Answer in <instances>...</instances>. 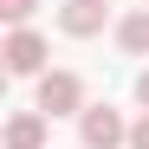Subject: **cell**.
<instances>
[{"label": "cell", "instance_id": "1", "mask_svg": "<svg viewBox=\"0 0 149 149\" xmlns=\"http://www.w3.org/2000/svg\"><path fill=\"white\" fill-rule=\"evenodd\" d=\"M71 110H91L84 104V78H78V71H45V78H39V117H71Z\"/></svg>", "mask_w": 149, "mask_h": 149}, {"label": "cell", "instance_id": "2", "mask_svg": "<svg viewBox=\"0 0 149 149\" xmlns=\"http://www.w3.org/2000/svg\"><path fill=\"white\" fill-rule=\"evenodd\" d=\"M0 58H7L13 78H33V71H45V39H39L33 26H13L7 45H0Z\"/></svg>", "mask_w": 149, "mask_h": 149}, {"label": "cell", "instance_id": "3", "mask_svg": "<svg viewBox=\"0 0 149 149\" xmlns=\"http://www.w3.org/2000/svg\"><path fill=\"white\" fill-rule=\"evenodd\" d=\"M78 136H84V149H117V143H130V123H123L110 104H91L78 117Z\"/></svg>", "mask_w": 149, "mask_h": 149}, {"label": "cell", "instance_id": "4", "mask_svg": "<svg viewBox=\"0 0 149 149\" xmlns=\"http://www.w3.org/2000/svg\"><path fill=\"white\" fill-rule=\"evenodd\" d=\"M58 26H65L71 39L104 33V0H65V7H58Z\"/></svg>", "mask_w": 149, "mask_h": 149}, {"label": "cell", "instance_id": "5", "mask_svg": "<svg viewBox=\"0 0 149 149\" xmlns=\"http://www.w3.org/2000/svg\"><path fill=\"white\" fill-rule=\"evenodd\" d=\"M7 149H45V117H39V110L13 117V123H7Z\"/></svg>", "mask_w": 149, "mask_h": 149}, {"label": "cell", "instance_id": "6", "mask_svg": "<svg viewBox=\"0 0 149 149\" xmlns=\"http://www.w3.org/2000/svg\"><path fill=\"white\" fill-rule=\"evenodd\" d=\"M117 45L123 52H149V7H136V13H123V26H117Z\"/></svg>", "mask_w": 149, "mask_h": 149}, {"label": "cell", "instance_id": "7", "mask_svg": "<svg viewBox=\"0 0 149 149\" xmlns=\"http://www.w3.org/2000/svg\"><path fill=\"white\" fill-rule=\"evenodd\" d=\"M33 7H39V0H0V19H13V26H26V19H33Z\"/></svg>", "mask_w": 149, "mask_h": 149}, {"label": "cell", "instance_id": "8", "mask_svg": "<svg viewBox=\"0 0 149 149\" xmlns=\"http://www.w3.org/2000/svg\"><path fill=\"white\" fill-rule=\"evenodd\" d=\"M130 149H149V117H136V123H130Z\"/></svg>", "mask_w": 149, "mask_h": 149}, {"label": "cell", "instance_id": "9", "mask_svg": "<svg viewBox=\"0 0 149 149\" xmlns=\"http://www.w3.org/2000/svg\"><path fill=\"white\" fill-rule=\"evenodd\" d=\"M136 104L149 110V71H143V78H136Z\"/></svg>", "mask_w": 149, "mask_h": 149}]
</instances>
